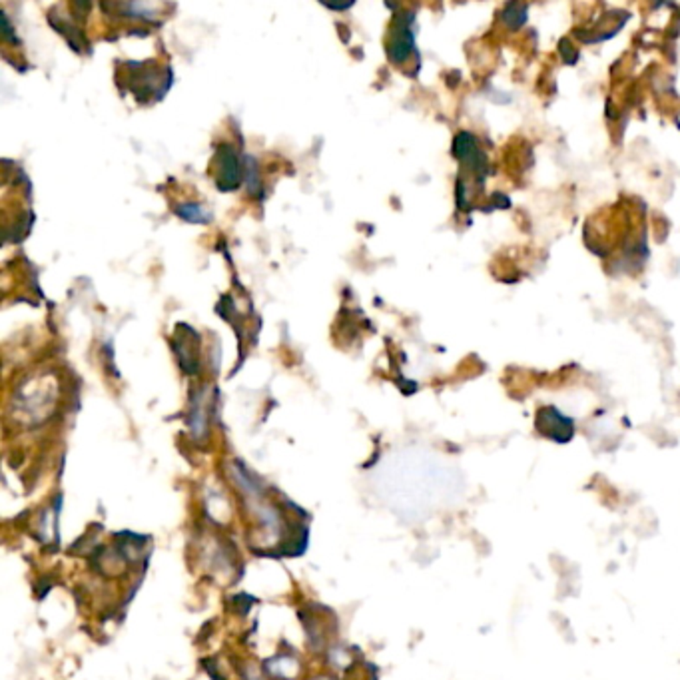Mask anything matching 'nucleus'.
<instances>
[{
	"instance_id": "nucleus-1",
	"label": "nucleus",
	"mask_w": 680,
	"mask_h": 680,
	"mask_svg": "<svg viewBox=\"0 0 680 680\" xmlns=\"http://www.w3.org/2000/svg\"><path fill=\"white\" fill-rule=\"evenodd\" d=\"M415 16L414 13H401L395 16L394 25L389 28L387 38V56L394 65H404L415 48V33H414Z\"/></svg>"
},
{
	"instance_id": "nucleus-2",
	"label": "nucleus",
	"mask_w": 680,
	"mask_h": 680,
	"mask_svg": "<svg viewBox=\"0 0 680 680\" xmlns=\"http://www.w3.org/2000/svg\"><path fill=\"white\" fill-rule=\"evenodd\" d=\"M453 156L459 160V164L469 174H473L483 184V180L487 178L489 172V162H487V154L481 150L479 140L473 136L471 132H459L455 140H453Z\"/></svg>"
},
{
	"instance_id": "nucleus-3",
	"label": "nucleus",
	"mask_w": 680,
	"mask_h": 680,
	"mask_svg": "<svg viewBox=\"0 0 680 680\" xmlns=\"http://www.w3.org/2000/svg\"><path fill=\"white\" fill-rule=\"evenodd\" d=\"M215 164H218V176H215V184L222 192H234L240 188L242 178H244V170H242V162L238 152H235L232 146H222L218 150V156H215Z\"/></svg>"
},
{
	"instance_id": "nucleus-4",
	"label": "nucleus",
	"mask_w": 680,
	"mask_h": 680,
	"mask_svg": "<svg viewBox=\"0 0 680 680\" xmlns=\"http://www.w3.org/2000/svg\"><path fill=\"white\" fill-rule=\"evenodd\" d=\"M537 429L543 435L556 441H569L573 435V421L555 407H543L537 414Z\"/></svg>"
},
{
	"instance_id": "nucleus-5",
	"label": "nucleus",
	"mask_w": 680,
	"mask_h": 680,
	"mask_svg": "<svg viewBox=\"0 0 680 680\" xmlns=\"http://www.w3.org/2000/svg\"><path fill=\"white\" fill-rule=\"evenodd\" d=\"M176 355H178V362L182 365V369L185 371V374H192L195 375L200 371V362H198V344H190L188 339H182V335H178V344H176Z\"/></svg>"
},
{
	"instance_id": "nucleus-6",
	"label": "nucleus",
	"mask_w": 680,
	"mask_h": 680,
	"mask_svg": "<svg viewBox=\"0 0 680 680\" xmlns=\"http://www.w3.org/2000/svg\"><path fill=\"white\" fill-rule=\"evenodd\" d=\"M501 20H503V25L507 26L509 30L521 28L525 25V20H527V6L519 5V3H509L507 6L503 8Z\"/></svg>"
},
{
	"instance_id": "nucleus-7",
	"label": "nucleus",
	"mask_w": 680,
	"mask_h": 680,
	"mask_svg": "<svg viewBox=\"0 0 680 680\" xmlns=\"http://www.w3.org/2000/svg\"><path fill=\"white\" fill-rule=\"evenodd\" d=\"M174 212H176L182 220L192 222V224H208L210 222V215L205 214L202 205L192 204V202L178 204L176 208H174Z\"/></svg>"
},
{
	"instance_id": "nucleus-8",
	"label": "nucleus",
	"mask_w": 680,
	"mask_h": 680,
	"mask_svg": "<svg viewBox=\"0 0 680 680\" xmlns=\"http://www.w3.org/2000/svg\"><path fill=\"white\" fill-rule=\"evenodd\" d=\"M245 178H247V185H250L252 194H255V190H260V178H257V164L254 158H245Z\"/></svg>"
},
{
	"instance_id": "nucleus-9",
	"label": "nucleus",
	"mask_w": 680,
	"mask_h": 680,
	"mask_svg": "<svg viewBox=\"0 0 680 680\" xmlns=\"http://www.w3.org/2000/svg\"><path fill=\"white\" fill-rule=\"evenodd\" d=\"M561 55H563V60L566 62V65H575V62L579 60V53L573 50V46L566 43V40H563V43H561Z\"/></svg>"
},
{
	"instance_id": "nucleus-10",
	"label": "nucleus",
	"mask_w": 680,
	"mask_h": 680,
	"mask_svg": "<svg viewBox=\"0 0 680 680\" xmlns=\"http://www.w3.org/2000/svg\"><path fill=\"white\" fill-rule=\"evenodd\" d=\"M3 30H5V38L10 40V43H18V38L13 35V28H10V23L6 15H3Z\"/></svg>"
},
{
	"instance_id": "nucleus-11",
	"label": "nucleus",
	"mask_w": 680,
	"mask_h": 680,
	"mask_svg": "<svg viewBox=\"0 0 680 680\" xmlns=\"http://www.w3.org/2000/svg\"><path fill=\"white\" fill-rule=\"evenodd\" d=\"M329 8H335V10H344V8H352L354 3H345V5H325Z\"/></svg>"
}]
</instances>
